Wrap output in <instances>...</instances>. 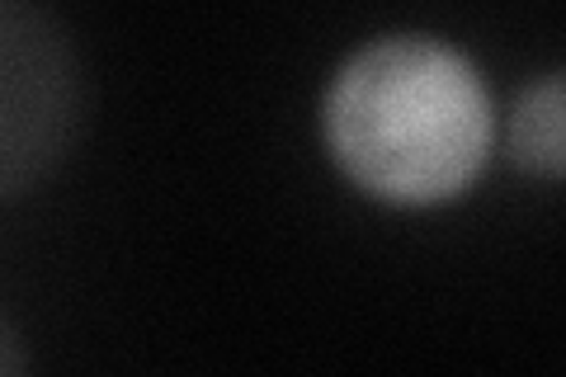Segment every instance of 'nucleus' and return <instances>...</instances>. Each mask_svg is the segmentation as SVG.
Masks as SVG:
<instances>
[{"label":"nucleus","mask_w":566,"mask_h":377,"mask_svg":"<svg viewBox=\"0 0 566 377\" xmlns=\"http://www.w3.org/2000/svg\"><path fill=\"white\" fill-rule=\"evenodd\" d=\"M562 118H566V81L562 71H543L528 81L510 114V156L515 166L557 185L566 166V142H562Z\"/></svg>","instance_id":"7ed1b4c3"},{"label":"nucleus","mask_w":566,"mask_h":377,"mask_svg":"<svg viewBox=\"0 0 566 377\" xmlns=\"http://www.w3.org/2000/svg\"><path fill=\"white\" fill-rule=\"evenodd\" d=\"M326 147L382 203L430 208L482 175L495 137L491 90L463 52L430 33L354 48L322 104Z\"/></svg>","instance_id":"f257e3e1"},{"label":"nucleus","mask_w":566,"mask_h":377,"mask_svg":"<svg viewBox=\"0 0 566 377\" xmlns=\"http://www.w3.org/2000/svg\"><path fill=\"white\" fill-rule=\"evenodd\" d=\"M0 377H29V349L20 326L0 312Z\"/></svg>","instance_id":"20e7f679"},{"label":"nucleus","mask_w":566,"mask_h":377,"mask_svg":"<svg viewBox=\"0 0 566 377\" xmlns=\"http://www.w3.org/2000/svg\"><path fill=\"white\" fill-rule=\"evenodd\" d=\"M85 123V62L43 6L0 0V199H20L71 156Z\"/></svg>","instance_id":"f03ea898"}]
</instances>
